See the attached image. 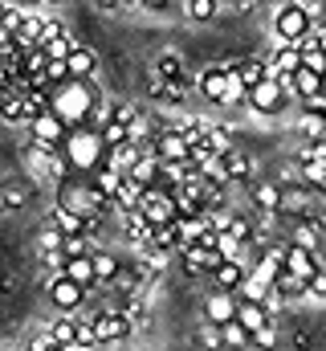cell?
<instances>
[{
    "mask_svg": "<svg viewBox=\"0 0 326 351\" xmlns=\"http://www.w3.org/2000/svg\"><path fill=\"white\" fill-rule=\"evenodd\" d=\"M90 327H94V339L98 343H123L131 335V319L123 311H98L90 319Z\"/></svg>",
    "mask_w": 326,
    "mask_h": 351,
    "instance_id": "cell-7",
    "label": "cell"
},
{
    "mask_svg": "<svg viewBox=\"0 0 326 351\" xmlns=\"http://www.w3.org/2000/svg\"><path fill=\"white\" fill-rule=\"evenodd\" d=\"M188 156H192V143L179 131H163L155 139V160L160 164H188Z\"/></svg>",
    "mask_w": 326,
    "mask_h": 351,
    "instance_id": "cell-10",
    "label": "cell"
},
{
    "mask_svg": "<svg viewBox=\"0 0 326 351\" xmlns=\"http://www.w3.org/2000/svg\"><path fill=\"white\" fill-rule=\"evenodd\" d=\"M265 66H269V78H277V82H290V78L302 70V53H298L294 45H286V49H277V53H273Z\"/></svg>",
    "mask_w": 326,
    "mask_h": 351,
    "instance_id": "cell-13",
    "label": "cell"
},
{
    "mask_svg": "<svg viewBox=\"0 0 326 351\" xmlns=\"http://www.w3.org/2000/svg\"><path fill=\"white\" fill-rule=\"evenodd\" d=\"M70 351H82V348H70Z\"/></svg>",
    "mask_w": 326,
    "mask_h": 351,
    "instance_id": "cell-41",
    "label": "cell"
},
{
    "mask_svg": "<svg viewBox=\"0 0 326 351\" xmlns=\"http://www.w3.org/2000/svg\"><path fill=\"white\" fill-rule=\"evenodd\" d=\"M70 82H90L94 78V70H98V58H94V49H86V45H74V53H70Z\"/></svg>",
    "mask_w": 326,
    "mask_h": 351,
    "instance_id": "cell-15",
    "label": "cell"
},
{
    "mask_svg": "<svg viewBox=\"0 0 326 351\" xmlns=\"http://www.w3.org/2000/svg\"><path fill=\"white\" fill-rule=\"evenodd\" d=\"M192 86H196V82H192L188 74L175 78V82H160V78H155V82H151V98H160V102H184V98L192 94Z\"/></svg>",
    "mask_w": 326,
    "mask_h": 351,
    "instance_id": "cell-20",
    "label": "cell"
},
{
    "mask_svg": "<svg viewBox=\"0 0 326 351\" xmlns=\"http://www.w3.org/2000/svg\"><path fill=\"white\" fill-rule=\"evenodd\" d=\"M273 294L277 298H302L306 294V278H294V274H277V282H273Z\"/></svg>",
    "mask_w": 326,
    "mask_h": 351,
    "instance_id": "cell-26",
    "label": "cell"
},
{
    "mask_svg": "<svg viewBox=\"0 0 326 351\" xmlns=\"http://www.w3.org/2000/svg\"><path fill=\"white\" fill-rule=\"evenodd\" d=\"M249 348H257V351H273V348H277V327H273V323H269V327H261V331H257V335L249 339Z\"/></svg>",
    "mask_w": 326,
    "mask_h": 351,
    "instance_id": "cell-31",
    "label": "cell"
},
{
    "mask_svg": "<svg viewBox=\"0 0 326 351\" xmlns=\"http://www.w3.org/2000/svg\"><path fill=\"white\" fill-rule=\"evenodd\" d=\"M49 351H62V348H49Z\"/></svg>",
    "mask_w": 326,
    "mask_h": 351,
    "instance_id": "cell-40",
    "label": "cell"
},
{
    "mask_svg": "<svg viewBox=\"0 0 326 351\" xmlns=\"http://www.w3.org/2000/svg\"><path fill=\"white\" fill-rule=\"evenodd\" d=\"M62 278H70L74 286L90 290V286H94V262H90V258H74V262L62 265Z\"/></svg>",
    "mask_w": 326,
    "mask_h": 351,
    "instance_id": "cell-23",
    "label": "cell"
},
{
    "mask_svg": "<svg viewBox=\"0 0 326 351\" xmlns=\"http://www.w3.org/2000/svg\"><path fill=\"white\" fill-rule=\"evenodd\" d=\"M221 343H225V339H221V331H216V327H204L196 348H200V351H221Z\"/></svg>",
    "mask_w": 326,
    "mask_h": 351,
    "instance_id": "cell-37",
    "label": "cell"
},
{
    "mask_svg": "<svg viewBox=\"0 0 326 351\" xmlns=\"http://www.w3.org/2000/svg\"><path fill=\"white\" fill-rule=\"evenodd\" d=\"M221 339H225L229 348H249V331H244L241 323H233V327H225V331H221Z\"/></svg>",
    "mask_w": 326,
    "mask_h": 351,
    "instance_id": "cell-33",
    "label": "cell"
},
{
    "mask_svg": "<svg viewBox=\"0 0 326 351\" xmlns=\"http://www.w3.org/2000/svg\"><path fill=\"white\" fill-rule=\"evenodd\" d=\"M310 37H314V45H318V49H323V53H326V29H314Z\"/></svg>",
    "mask_w": 326,
    "mask_h": 351,
    "instance_id": "cell-39",
    "label": "cell"
},
{
    "mask_svg": "<svg viewBox=\"0 0 326 351\" xmlns=\"http://www.w3.org/2000/svg\"><path fill=\"white\" fill-rule=\"evenodd\" d=\"M229 74H233V70H229ZM241 102H249V90H244V86H241V78L233 74V82H229V94H225V102H221V106H241Z\"/></svg>",
    "mask_w": 326,
    "mask_h": 351,
    "instance_id": "cell-32",
    "label": "cell"
},
{
    "mask_svg": "<svg viewBox=\"0 0 326 351\" xmlns=\"http://www.w3.org/2000/svg\"><path fill=\"white\" fill-rule=\"evenodd\" d=\"M192 351H200V348H192Z\"/></svg>",
    "mask_w": 326,
    "mask_h": 351,
    "instance_id": "cell-42",
    "label": "cell"
},
{
    "mask_svg": "<svg viewBox=\"0 0 326 351\" xmlns=\"http://www.w3.org/2000/svg\"><path fill=\"white\" fill-rule=\"evenodd\" d=\"M110 286H114V290H123V294H131V290L139 286V269H118Z\"/></svg>",
    "mask_w": 326,
    "mask_h": 351,
    "instance_id": "cell-35",
    "label": "cell"
},
{
    "mask_svg": "<svg viewBox=\"0 0 326 351\" xmlns=\"http://www.w3.org/2000/svg\"><path fill=\"white\" fill-rule=\"evenodd\" d=\"M49 298H53V306H58V311H66V315H70V311H78L82 302H86V290L74 286L70 278H62V274H58V278L49 282Z\"/></svg>",
    "mask_w": 326,
    "mask_h": 351,
    "instance_id": "cell-12",
    "label": "cell"
},
{
    "mask_svg": "<svg viewBox=\"0 0 326 351\" xmlns=\"http://www.w3.org/2000/svg\"><path fill=\"white\" fill-rule=\"evenodd\" d=\"M225 168H229V180H241V176H249V160L237 156V152H229L225 156Z\"/></svg>",
    "mask_w": 326,
    "mask_h": 351,
    "instance_id": "cell-36",
    "label": "cell"
},
{
    "mask_svg": "<svg viewBox=\"0 0 326 351\" xmlns=\"http://www.w3.org/2000/svg\"><path fill=\"white\" fill-rule=\"evenodd\" d=\"M0 119H4V123H29V114H25V98L8 90V98H0Z\"/></svg>",
    "mask_w": 326,
    "mask_h": 351,
    "instance_id": "cell-28",
    "label": "cell"
},
{
    "mask_svg": "<svg viewBox=\"0 0 326 351\" xmlns=\"http://www.w3.org/2000/svg\"><path fill=\"white\" fill-rule=\"evenodd\" d=\"M74 258H94L90 237H66L62 241V262H74Z\"/></svg>",
    "mask_w": 326,
    "mask_h": 351,
    "instance_id": "cell-29",
    "label": "cell"
},
{
    "mask_svg": "<svg viewBox=\"0 0 326 351\" xmlns=\"http://www.w3.org/2000/svg\"><path fill=\"white\" fill-rule=\"evenodd\" d=\"M286 94H290V82H277V78H265L261 86L249 90V106L257 114H277L286 106Z\"/></svg>",
    "mask_w": 326,
    "mask_h": 351,
    "instance_id": "cell-6",
    "label": "cell"
},
{
    "mask_svg": "<svg viewBox=\"0 0 326 351\" xmlns=\"http://www.w3.org/2000/svg\"><path fill=\"white\" fill-rule=\"evenodd\" d=\"M49 110L70 127V131H78L90 123V114H94V94H90V82H66V86L49 90Z\"/></svg>",
    "mask_w": 326,
    "mask_h": 351,
    "instance_id": "cell-1",
    "label": "cell"
},
{
    "mask_svg": "<svg viewBox=\"0 0 326 351\" xmlns=\"http://www.w3.org/2000/svg\"><path fill=\"white\" fill-rule=\"evenodd\" d=\"M306 294L326 298V269H314V274H310V282H306Z\"/></svg>",
    "mask_w": 326,
    "mask_h": 351,
    "instance_id": "cell-38",
    "label": "cell"
},
{
    "mask_svg": "<svg viewBox=\"0 0 326 351\" xmlns=\"http://www.w3.org/2000/svg\"><path fill=\"white\" fill-rule=\"evenodd\" d=\"M237 323H241L244 331H249V339H253L261 327L273 323V315H269L265 306H257V302H237Z\"/></svg>",
    "mask_w": 326,
    "mask_h": 351,
    "instance_id": "cell-17",
    "label": "cell"
},
{
    "mask_svg": "<svg viewBox=\"0 0 326 351\" xmlns=\"http://www.w3.org/2000/svg\"><path fill=\"white\" fill-rule=\"evenodd\" d=\"M229 82H233V74H229V66H208L204 74H200V82H196V90L208 98V102H225V94H229Z\"/></svg>",
    "mask_w": 326,
    "mask_h": 351,
    "instance_id": "cell-11",
    "label": "cell"
},
{
    "mask_svg": "<svg viewBox=\"0 0 326 351\" xmlns=\"http://www.w3.org/2000/svg\"><path fill=\"white\" fill-rule=\"evenodd\" d=\"M184 74H188V70H184V58L171 53V49L155 62V78H160V82H175V78H184Z\"/></svg>",
    "mask_w": 326,
    "mask_h": 351,
    "instance_id": "cell-25",
    "label": "cell"
},
{
    "mask_svg": "<svg viewBox=\"0 0 326 351\" xmlns=\"http://www.w3.org/2000/svg\"><path fill=\"white\" fill-rule=\"evenodd\" d=\"M29 131H33V147H41V152H62L66 139H70V127H66L53 110L37 114V119L29 123Z\"/></svg>",
    "mask_w": 326,
    "mask_h": 351,
    "instance_id": "cell-5",
    "label": "cell"
},
{
    "mask_svg": "<svg viewBox=\"0 0 326 351\" xmlns=\"http://www.w3.org/2000/svg\"><path fill=\"white\" fill-rule=\"evenodd\" d=\"M179 262L188 274H196V278H204V274H216L221 269V250H204V245H192V250H179Z\"/></svg>",
    "mask_w": 326,
    "mask_h": 351,
    "instance_id": "cell-9",
    "label": "cell"
},
{
    "mask_svg": "<svg viewBox=\"0 0 326 351\" xmlns=\"http://www.w3.org/2000/svg\"><path fill=\"white\" fill-rule=\"evenodd\" d=\"M281 269L294 274V278H306V282H310V274L318 269V258L306 254V250H298V245H286V262H281Z\"/></svg>",
    "mask_w": 326,
    "mask_h": 351,
    "instance_id": "cell-16",
    "label": "cell"
},
{
    "mask_svg": "<svg viewBox=\"0 0 326 351\" xmlns=\"http://www.w3.org/2000/svg\"><path fill=\"white\" fill-rule=\"evenodd\" d=\"M229 70H233V74H237V78H241V86H244V90L261 86V82H265V78H269V66H265V62H261V58H244V62H233V66H229Z\"/></svg>",
    "mask_w": 326,
    "mask_h": 351,
    "instance_id": "cell-18",
    "label": "cell"
},
{
    "mask_svg": "<svg viewBox=\"0 0 326 351\" xmlns=\"http://www.w3.org/2000/svg\"><path fill=\"white\" fill-rule=\"evenodd\" d=\"M204 315H208V327H216V331L233 327V323H237V294H221V290H212L208 302H204Z\"/></svg>",
    "mask_w": 326,
    "mask_h": 351,
    "instance_id": "cell-8",
    "label": "cell"
},
{
    "mask_svg": "<svg viewBox=\"0 0 326 351\" xmlns=\"http://www.w3.org/2000/svg\"><path fill=\"white\" fill-rule=\"evenodd\" d=\"M298 53H302V70H310V74H318V78H326V53L314 45V37H306V41H298L294 45Z\"/></svg>",
    "mask_w": 326,
    "mask_h": 351,
    "instance_id": "cell-22",
    "label": "cell"
},
{
    "mask_svg": "<svg viewBox=\"0 0 326 351\" xmlns=\"http://www.w3.org/2000/svg\"><path fill=\"white\" fill-rule=\"evenodd\" d=\"M49 339H53V348H62V351L78 348V319H74V315L58 319V323L49 327Z\"/></svg>",
    "mask_w": 326,
    "mask_h": 351,
    "instance_id": "cell-21",
    "label": "cell"
},
{
    "mask_svg": "<svg viewBox=\"0 0 326 351\" xmlns=\"http://www.w3.org/2000/svg\"><path fill=\"white\" fill-rule=\"evenodd\" d=\"M244 278H249V269H244L241 262H221V269L212 274V282H216V290H221V294H237Z\"/></svg>",
    "mask_w": 326,
    "mask_h": 351,
    "instance_id": "cell-19",
    "label": "cell"
},
{
    "mask_svg": "<svg viewBox=\"0 0 326 351\" xmlns=\"http://www.w3.org/2000/svg\"><path fill=\"white\" fill-rule=\"evenodd\" d=\"M188 16H192V21H212V16H216V4H212V0H192V4H188Z\"/></svg>",
    "mask_w": 326,
    "mask_h": 351,
    "instance_id": "cell-34",
    "label": "cell"
},
{
    "mask_svg": "<svg viewBox=\"0 0 326 351\" xmlns=\"http://www.w3.org/2000/svg\"><path fill=\"white\" fill-rule=\"evenodd\" d=\"M253 204H257V213H277L281 208V188H273V184H253Z\"/></svg>",
    "mask_w": 326,
    "mask_h": 351,
    "instance_id": "cell-24",
    "label": "cell"
},
{
    "mask_svg": "<svg viewBox=\"0 0 326 351\" xmlns=\"http://www.w3.org/2000/svg\"><path fill=\"white\" fill-rule=\"evenodd\" d=\"M290 90H294L298 98H314V94L323 90V78H318V74H310V70H298V74L290 78Z\"/></svg>",
    "mask_w": 326,
    "mask_h": 351,
    "instance_id": "cell-27",
    "label": "cell"
},
{
    "mask_svg": "<svg viewBox=\"0 0 326 351\" xmlns=\"http://www.w3.org/2000/svg\"><path fill=\"white\" fill-rule=\"evenodd\" d=\"M273 33H277V41H286V45L306 41V37L314 33L310 8H306V4H281V8L273 12Z\"/></svg>",
    "mask_w": 326,
    "mask_h": 351,
    "instance_id": "cell-4",
    "label": "cell"
},
{
    "mask_svg": "<svg viewBox=\"0 0 326 351\" xmlns=\"http://www.w3.org/2000/svg\"><path fill=\"white\" fill-rule=\"evenodd\" d=\"M90 262H94V282H114V274H118V262H114L110 254H94Z\"/></svg>",
    "mask_w": 326,
    "mask_h": 351,
    "instance_id": "cell-30",
    "label": "cell"
},
{
    "mask_svg": "<svg viewBox=\"0 0 326 351\" xmlns=\"http://www.w3.org/2000/svg\"><path fill=\"white\" fill-rule=\"evenodd\" d=\"M208 233H212V229H208V221H204V217H179V221H175V241H179V250L200 245ZM179 250H175V254H179Z\"/></svg>",
    "mask_w": 326,
    "mask_h": 351,
    "instance_id": "cell-14",
    "label": "cell"
},
{
    "mask_svg": "<svg viewBox=\"0 0 326 351\" xmlns=\"http://www.w3.org/2000/svg\"><path fill=\"white\" fill-rule=\"evenodd\" d=\"M135 213L143 217V225L155 233V229H167V225H175L179 221V208H175V192L171 188H147V192H139V204H135Z\"/></svg>",
    "mask_w": 326,
    "mask_h": 351,
    "instance_id": "cell-3",
    "label": "cell"
},
{
    "mask_svg": "<svg viewBox=\"0 0 326 351\" xmlns=\"http://www.w3.org/2000/svg\"><path fill=\"white\" fill-rule=\"evenodd\" d=\"M62 156H66V164L78 168V172H98V168H106V143H102V135L90 131V127L70 131Z\"/></svg>",
    "mask_w": 326,
    "mask_h": 351,
    "instance_id": "cell-2",
    "label": "cell"
}]
</instances>
